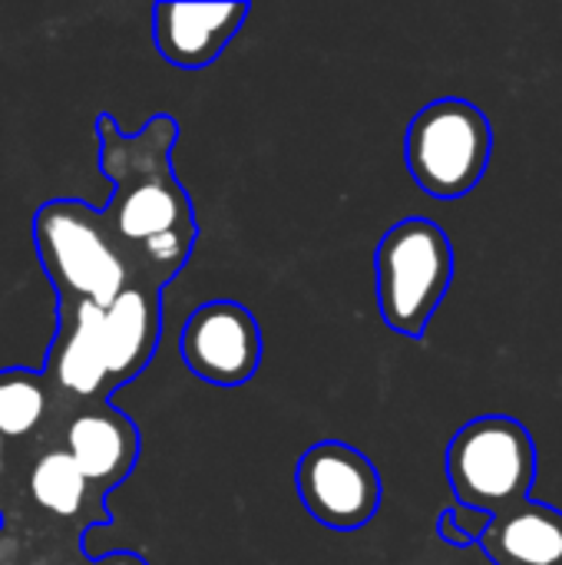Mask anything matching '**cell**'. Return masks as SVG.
Here are the masks:
<instances>
[{
  "label": "cell",
  "instance_id": "obj_1",
  "mask_svg": "<svg viewBox=\"0 0 562 565\" xmlns=\"http://www.w3.org/2000/svg\"><path fill=\"white\" fill-rule=\"evenodd\" d=\"M96 136L99 169L113 182L99 218L129 275L162 291L182 271L199 238L192 199L172 172L179 126L172 116H152L136 136H126L116 119L103 113Z\"/></svg>",
  "mask_w": 562,
  "mask_h": 565
},
{
  "label": "cell",
  "instance_id": "obj_2",
  "mask_svg": "<svg viewBox=\"0 0 562 565\" xmlns=\"http://www.w3.org/2000/svg\"><path fill=\"white\" fill-rule=\"evenodd\" d=\"M33 242L56 291V305L93 301L106 308L129 281H136L109 242L99 209L83 199L43 202L33 215Z\"/></svg>",
  "mask_w": 562,
  "mask_h": 565
},
{
  "label": "cell",
  "instance_id": "obj_3",
  "mask_svg": "<svg viewBox=\"0 0 562 565\" xmlns=\"http://www.w3.org/2000/svg\"><path fill=\"white\" fill-rule=\"evenodd\" d=\"M378 308L391 331L424 338L454 281V245L431 218H404L378 245Z\"/></svg>",
  "mask_w": 562,
  "mask_h": 565
},
{
  "label": "cell",
  "instance_id": "obj_4",
  "mask_svg": "<svg viewBox=\"0 0 562 565\" xmlns=\"http://www.w3.org/2000/svg\"><path fill=\"white\" fill-rule=\"evenodd\" d=\"M447 480L460 507L500 516L530 500L537 480V447L513 417H477L447 447Z\"/></svg>",
  "mask_w": 562,
  "mask_h": 565
},
{
  "label": "cell",
  "instance_id": "obj_5",
  "mask_svg": "<svg viewBox=\"0 0 562 565\" xmlns=\"http://www.w3.org/2000/svg\"><path fill=\"white\" fill-rule=\"evenodd\" d=\"M494 129L470 99L444 96L427 103L407 126L404 159L414 182L434 199L474 192L490 166Z\"/></svg>",
  "mask_w": 562,
  "mask_h": 565
},
{
  "label": "cell",
  "instance_id": "obj_6",
  "mask_svg": "<svg viewBox=\"0 0 562 565\" xmlns=\"http://www.w3.org/2000/svg\"><path fill=\"white\" fill-rule=\"evenodd\" d=\"M295 487L311 520L335 533H354L381 510L378 467L341 440H321L308 447L298 460Z\"/></svg>",
  "mask_w": 562,
  "mask_h": 565
},
{
  "label": "cell",
  "instance_id": "obj_7",
  "mask_svg": "<svg viewBox=\"0 0 562 565\" xmlns=\"http://www.w3.org/2000/svg\"><path fill=\"white\" fill-rule=\"evenodd\" d=\"M60 324L43 364V384L53 401V430L60 424L89 404H106L113 394L103 348H99V318L103 308L93 301H73L56 305Z\"/></svg>",
  "mask_w": 562,
  "mask_h": 565
},
{
  "label": "cell",
  "instance_id": "obj_8",
  "mask_svg": "<svg viewBox=\"0 0 562 565\" xmlns=\"http://www.w3.org/2000/svg\"><path fill=\"white\" fill-rule=\"evenodd\" d=\"M179 354L199 381L238 387L262 364V328L238 301H205L182 324Z\"/></svg>",
  "mask_w": 562,
  "mask_h": 565
},
{
  "label": "cell",
  "instance_id": "obj_9",
  "mask_svg": "<svg viewBox=\"0 0 562 565\" xmlns=\"http://www.w3.org/2000/svg\"><path fill=\"white\" fill-rule=\"evenodd\" d=\"M53 444L73 460L79 477L99 497L116 490L139 460V430L109 401L73 411L60 424Z\"/></svg>",
  "mask_w": 562,
  "mask_h": 565
},
{
  "label": "cell",
  "instance_id": "obj_10",
  "mask_svg": "<svg viewBox=\"0 0 562 565\" xmlns=\"http://www.w3.org/2000/svg\"><path fill=\"white\" fill-rule=\"evenodd\" d=\"M245 17L248 3H156L152 43L172 66L202 70L225 53Z\"/></svg>",
  "mask_w": 562,
  "mask_h": 565
},
{
  "label": "cell",
  "instance_id": "obj_11",
  "mask_svg": "<svg viewBox=\"0 0 562 565\" xmlns=\"http://www.w3.org/2000/svg\"><path fill=\"white\" fill-rule=\"evenodd\" d=\"M17 500L36 516L79 536L93 523H109L103 497L79 477L73 460L56 444H40L33 460L23 463Z\"/></svg>",
  "mask_w": 562,
  "mask_h": 565
},
{
  "label": "cell",
  "instance_id": "obj_12",
  "mask_svg": "<svg viewBox=\"0 0 562 565\" xmlns=\"http://www.w3.org/2000/svg\"><path fill=\"white\" fill-rule=\"evenodd\" d=\"M162 331V291L129 281L99 318V348L113 391L146 371Z\"/></svg>",
  "mask_w": 562,
  "mask_h": 565
},
{
  "label": "cell",
  "instance_id": "obj_13",
  "mask_svg": "<svg viewBox=\"0 0 562 565\" xmlns=\"http://www.w3.org/2000/svg\"><path fill=\"white\" fill-rule=\"evenodd\" d=\"M480 550L494 565H562V510L523 500L490 516Z\"/></svg>",
  "mask_w": 562,
  "mask_h": 565
},
{
  "label": "cell",
  "instance_id": "obj_14",
  "mask_svg": "<svg viewBox=\"0 0 562 565\" xmlns=\"http://www.w3.org/2000/svg\"><path fill=\"white\" fill-rule=\"evenodd\" d=\"M0 437L7 444H50L53 437V401L36 371L10 367L0 371Z\"/></svg>",
  "mask_w": 562,
  "mask_h": 565
},
{
  "label": "cell",
  "instance_id": "obj_15",
  "mask_svg": "<svg viewBox=\"0 0 562 565\" xmlns=\"http://www.w3.org/2000/svg\"><path fill=\"white\" fill-rule=\"evenodd\" d=\"M490 526V516L480 513V510H470V507H447L437 520V536L457 550H470V546H480V536L484 530Z\"/></svg>",
  "mask_w": 562,
  "mask_h": 565
},
{
  "label": "cell",
  "instance_id": "obj_16",
  "mask_svg": "<svg viewBox=\"0 0 562 565\" xmlns=\"http://www.w3.org/2000/svg\"><path fill=\"white\" fill-rule=\"evenodd\" d=\"M26 463V460H23ZM20 477H23V470L20 473H13V460H10V444L0 437V516L17 503V497H20Z\"/></svg>",
  "mask_w": 562,
  "mask_h": 565
},
{
  "label": "cell",
  "instance_id": "obj_17",
  "mask_svg": "<svg viewBox=\"0 0 562 565\" xmlns=\"http://www.w3.org/2000/svg\"><path fill=\"white\" fill-rule=\"evenodd\" d=\"M93 565H149L142 556H136V553H129V550H119V553H109V556H103L99 563Z\"/></svg>",
  "mask_w": 562,
  "mask_h": 565
},
{
  "label": "cell",
  "instance_id": "obj_18",
  "mask_svg": "<svg viewBox=\"0 0 562 565\" xmlns=\"http://www.w3.org/2000/svg\"><path fill=\"white\" fill-rule=\"evenodd\" d=\"M53 565H93V559H86V553H83V543L79 546H73V550H66L60 559Z\"/></svg>",
  "mask_w": 562,
  "mask_h": 565
}]
</instances>
